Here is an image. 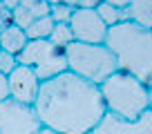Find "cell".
I'll list each match as a JSON object with an SVG mask.
<instances>
[{
  "label": "cell",
  "instance_id": "10",
  "mask_svg": "<svg viewBox=\"0 0 152 134\" xmlns=\"http://www.w3.org/2000/svg\"><path fill=\"white\" fill-rule=\"evenodd\" d=\"M49 16V2L47 0H20L18 7L11 11V18L14 25L20 29H27L34 20Z\"/></svg>",
  "mask_w": 152,
  "mask_h": 134
},
{
  "label": "cell",
  "instance_id": "15",
  "mask_svg": "<svg viewBox=\"0 0 152 134\" xmlns=\"http://www.w3.org/2000/svg\"><path fill=\"white\" fill-rule=\"evenodd\" d=\"M49 40H52L54 45H58V47H63V49H65L67 45L74 43L69 23H56V25H54V31H52V36H49Z\"/></svg>",
  "mask_w": 152,
  "mask_h": 134
},
{
  "label": "cell",
  "instance_id": "4",
  "mask_svg": "<svg viewBox=\"0 0 152 134\" xmlns=\"http://www.w3.org/2000/svg\"><path fill=\"white\" fill-rule=\"evenodd\" d=\"M67 72L85 78L94 85H103L116 72V58L107 49V45H87L72 43L65 47Z\"/></svg>",
  "mask_w": 152,
  "mask_h": 134
},
{
  "label": "cell",
  "instance_id": "3",
  "mask_svg": "<svg viewBox=\"0 0 152 134\" xmlns=\"http://www.w3.org/2000/svg\"><path fill=\"white\" fill-rule=\"evenodd\" d=\"M105 110L125 121H137L145 110H150L148 85L125 72H114L103 85H99Z\"/></svg>",
  "mask_w": 152,
  "mask_h": 134
},
{
  "label": "cell",
  "instance_id": "14",
  "mask_svg": "<svg viewBox=\"0 0 152 134\" xmlns=\"http://www.w3.org/2000/svg\"><path fill=\"white\" fill-rule=\"evenodd\" d=\"M96 14L107 25V29L116 27V25H121V23H128V11L119 9V7H112V5H105V2H101V5L96 7Z\"/></svg>",
  "mask_w": 152,
  "mask_h": 134
},
{
  "label": "cell",
  "instance_id": "21",
  "mask_svg": "<svg viewBox=\"0 0 152 134\" xmlns=\"http://www.w3.org/2000/svg\"><path fill=\"white\" fill-rule=\"evenodd\" d=\"M101 2H105V5H112V7H119V9H125V7L130 5V0H101Z\"/></svg>",
  "mask_w": 152,
  "mask_h": 134
},
{
  "label": "cell",
  "instance_id": "18",
  "mask_svg": "<svg viewBox=\"0 0 152 134\" xmlns=\"http://www.w3.org/2000/svg\"><path fill=\"white\" fill-rule=\"evenodd\" d=\"M9 25H14V18H11V11L7 9L2 2H0V31L5 27H9Z\"/></svg>",
  "mask_w": 152,
  "mask_h": 134
},
{
  "label": "cell",
  "instance_id": "11",
  "mask_svg": "<svg viewBox=\"0 0 152 134\" xmlns=\"http://www.w3.org/2000/svg\"><path fill=\"white\" fill-rule=\"evenodd\" d=\"M27 43H29V38H27V34H25V29L16 27V25H9V27H5L0 31V49L7 52V54L18 56Z\"/></svg>",
  "mask_w": 152,
  "mask_h": 134
},
{
  "label": "cell",
  "instance_id": "6",
  "mask_svg": "<svg viewBox=\"0 0 152 134\" xmlns=\"http://www.w3.org/2000/svg\"><path fill=\"white\" fill-rule=\"evenodd\" d=\"M43 125L34 105H25L14 98L0 103V134H40Z\"/></svg>",
  "mask_w": 152,
  "mask_h": 134
},
{
  "label": "cell",
  "instance_id": "19",
  "mask_svg": "<svg viewBox=\"0 0 152 134\" xmlns=\"http://www.w3.org/2000/svg\"><path fill=\"white\" fill-rule=\"evenodd\" d=\"M9 98V81L5 74H0V103Z\"/></svg>",
  "mask_w": 152,
  "mask_h": 134
},
{
  "label": "cell",
  "instance_id": "24",
  "mask_svg": "<svg viewBox=\"0 0 152 134\" xmlns=\"http://www.w3.org/2000/svg\"><path fill=\"white\" fill-rule=\"evenodd\" d=\"M40 134H61V132H54V130H47V127H43V130H40Z\"/></svg>",
  "mask_w": 152,
  "mask_h": 134
},
{
  "label": "cell",
  "instance_id": "25",
  "mask_svg": "<svg viewBox=\"0 0 152 134\" xmlns=\"http://www.w3.org/2000/svg\"><path fill=\"white\" fill-rule=\"evenodd\" d=\"M47 2H49V7H52V5H58V2H63V0H47Z\"/></svg>",
  "mask_w": 152,
  "mask_h": 134
},
{
  "label": "cell",
  "instance_id": "5",
  "mask_svg": "<svg viewBox=\"0 0 152 134\" xmlns=\"http://www.w3.org/2000/svg\"><path fill=\"white\" fill-rule=\"evenodd\" d=\"M16 60H18V65L34 69L40 83L67 72L65 49L54 45L52 40H29L25 49L16 56Z\"/></svg>",
  "mask_w": 152,
  "mask_h": 134
},
{
  "label": "cell",
  "instance_id": "17",
  "mask_svg": "<svg viewBox=\"0 0 152 134\" xmlns=\"http://www.w3.org/2000/svg\"><path fill=\"white\" fill-rule=\"evenodd\" d=\"M16 67H18V60H16L14 54H7V52H2V49H0V74L9 76Z\"/></svg>",
  "mask_w": 152,
  "mask_h": 134
},
{
  "label": "cell",
  "instance_id": "8",
  "mask_svg": "<svg viewBox=\"0 0 152 134\" xmlns=\"http://www.w3.org/2000/svg\"><path fill=\"white\" fill-rule=\"evenodd\" d=\"M92 134H152V110H145L137 121H125L107 112Z\"/></svg>",
  "mask_w": 152,
  "mask_h": 134
},
{
  "label": "cell",
  "instance_id": "22",
  "mask_svg": "<svg viewBox=\"0 0 152 134\" xmlns=\"http://www.w3.org/2000/svg\"><path fill=\"white\" fill-rule=\"evenodd\" d=\"M0 2H2V5H5L9 11H14L16 7H18V2H20V0H0Z\"/></svg>",
  "mask_w": 152,
  "mask_h": 134
},
{
  "label": "cell",
  "instance_id": "9",
  "mask_svg": "<svg viewBox=\"0 0 152 134\" xmlns=\"http://www.w3.org/2000/svg\"><path fill=\"white\" fill-rule=\"evenodd\" d=\"M7 81H9V98L18 100V103H25V105H34L36 103L40 81L34 74V69H29L25 65H18L7 76Z\"/></svg>",
  "mask_w": 152,
  "mask_h": 134
},
{
  "label": "cell",
  "instance_id": "16",
  "mask_svg": "<svg viewBox=\"0 0 152 134\" xmlns=\"http://www.w3.org/2000/svg\"><path fill=\"white\" fill-rule=\"evenodd\" d=\"M72 14H74V7L65 5V2H58V5L49 7V16L54 18V23H69Z\"/></svg>",
  "mask_w": 152,
  "mask_h": 134
},
{
  "label": "cell",
  "instance_id": "2",
  "mask_svg": "<svg viewBox=\"0 0 152 134\" xmlns=\"http://www.w3.org/2000/svg\"><path fill=\"white\" fill-rule=\"evenodd\" d=\"M105 45L116 58V72H125L145 85L152 81V29L128 20L107 29Z\"/></svg>",
  "mask_w": 152,
  "mask_h": 134
},
{
  "label": "cell",
  "instance_id": "12",
  "mask_svg": "<svg viewBox=\"0 0 152 134\" xmlns=\"http://www.w3.org/2000/svg\"><path fill=\"white\" fill-rule=\"evenodd\" d=\"M128 20L143 29H152V0H130L125 7Z\"/></svg>",
  "mask_w": 152,
  "mask_h": 134
},
{
  "label": "cell",
  "instance_id": "23",
  "mask_svg": "<svg viewBox=\"0 0 152 134\" xmlns=\"http://www.w3.org/2000/svg\"><path fill=\"white\" fill-rule=\"evenodd\" d=\"M148 94H150V110H152V81L148 83Z\"/></svg>",
  "mask_w": 152,
  "mask_h": 134
},
{
  "label": "cell",
  "instance_id": "13",
  "mask_svg": "<svg viewBox=\"0 0 152 134\" xmlns=\"http://www.w3.org/2000/svg\"><path fill=\"white\" fill-rule=\"evenodd\" d=\"M54 25L56 23H54L52 16H43V18L34 20V23L25 29V34H27L29 40H49V36H52V31H54Z\"/></svg>",
  "mask_w": 152,
  "mask_h": 134
},
{
  "label": "cell",
  "instance_id": "20",
  "mask_svg": "<svg viewBox=\"0 0 152 134\" xmlns=\"http://www.w3.org/2000/svg\"><path fill=\"white\" fill-rule=\"evenodd\" d=\"M101 0H76V9H96Z\"/></svg>",
  "mask_w": 152,
  "mask_h": 134
},
{
  "label": "cell",
  "instance_id": "1",
  "mask_svg": "<svg viewBox=\"0 0 152 134\" xmlns=\"http://www.w3.org/2000/svg\"><path fill=\"white\" fill-rule=\"evenodd\" d=\"M34 110L43 127L61 134H92L107 114L99 85L72 72L40 83Z\"/></svg>",
  "mask_w": 152,
  "mask_h": 134
},
{
  "label": "cell",
  "instance_id": "7",
  "mask_svg": "<svg viewBox=\"0 0 152 134\" xmlns=\"http://www.w3.org/2000/svg\"><path fill=\"white\" fill-rule=\"evenodd\" d=\"M69 29L76 43L105 45V40H107V25L101 20L96 9H74Z\"/></svg>",
  "mask_w": 152,
  "mask_h": 134
}]
</instances>
